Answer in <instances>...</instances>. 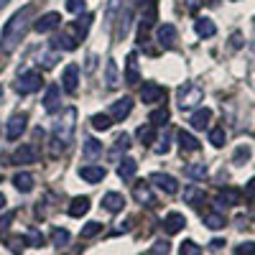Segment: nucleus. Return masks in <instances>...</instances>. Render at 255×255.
Listing matches in <instances>:
<instances>
[{
  "instance_id": "obj_1",
  "label": "nucleus",
  "mask_w": 255,
  "mask_h": 255,
  "mask_svg": "<svg viewBox=\"0 0 255 255\" xmlns=\"http://www.w3.org/2000/svg\"><path fill=\"white\" fill-rule=\"evenodd\" d=\"M31 18H33V5H23L20 10H15L10 15V20L3 28V36H0V49H3V54H13L18 49V44L23 41V36L28 31Z\"/></svg>"
},
{
  "instance_id": "obj_2",
  "label": "nucleus",
  "mask_w": 255,
  "mask_h": 255,
  "mask_svg": "<svg viewBox=\"0 0 255 255\" xmlns=\"http://www.w3.org/2000/svg\"><path fill=\"white\" fill-rule=\"evenodd\" d=\"M74 128H77V110L67 108L61 113V118L54 123V156L69 148V143L74 138Z\"/></svg>"
},
{
  "instance_id": "obj_3",
  "label": "nucleus",
  "mask_w": 255,
  "mask_h": 255,
  "mask_svg": "<svg viewBox=\"0 0 255 255\" xmlns=\"http://www.w3.org/2000/svg\"><path fill=\"white\" fill-rule=\"evenodd\" d=\"M176 102H179L181 110H191V108H197L199 102H204V90L199 87V84L184 82L176 90Z\"/></svg>"
},
{
  "instance_id": "obj_4",
  "label": "nucleus",
  "mask_w": 255,
  "mask_h": 255,
  "mask_svg": "<svg viewBox=\"0 0 255 255\" xmlns=\"http://www.w3.org/2000/svg\"><path fill=\"white\" fill-rule=\"evenodd\" d=\"M38 87H41V72H36V69L23 72V74L18 77V82H15V92L18 95H31Z\"/></svg>"
},
{
  "instance_id": "obj_5",
  "label": "nucleus",
  "mask_w": 255,
  "mask_h": 255,
  "mask_svg": "<svg viewBox=\"0 0 255 255\" xmlns=\"http://www.w3.org/2000/svg\"><path fill=\"white\" fill-rule=\"evenodd\" d=\"M77 44H79V38H77L74 28H67V31H61V33H56V36L51 38V46H54L56 51H74Z\"/></svg>"
},
{
  "instance_id": "obj_6",
  "label": "nucleus",
  "mask_w": 255,
  "mask_h": 255,
  "mask_svg": "<svg viewBox=\"0 0 255 255\" xmlns=\"http://www.w3.org/2000/svg\"><path fill=\"white\" fill-rule=\"evenodd\" d=\"M77 87H79V67H77V64H67L64 72H61V90L74 95Z\"/></svg>"
},
{
  "instance_id": "obj_7",
  "label": "nucleus",
  "mask_w": 255,
  "mask_h": 255,
  "mask_svg": "<svg viewBox=\"0 0 255 255\" xmlns=\"http://www.w3.org/2000/svg\"><path fill=\"white\" fill-rule=\"evenodd\" d=\"M176 38H179V31L171 23H161L156 28V41H158V46H163V49H174Z\"/></svg>"
},
{
  "instance_id": "obj_8",
  "label": "nucleus",
  "mask_w": 255,
  "mask_h": 255,
  "mask_svg": "<svg viewBox=\"0 0 255 255\" xmlns=\"http://www.w3.org/2000/svg\"><path fill=\"white\" fill-rule=\"evenodd\" d=\"M26 123H28V115H26V113H15V115L8 120V125H5V138H8V140H18L20 133L26 130Z\"/></svg>"
},
{
  "instance_id": "obj_9",
  "label": "nucleus",
  "mask_w": 255,
  "mask_h": 255,
  "mask_svg": "<svg viewBox=\"0 0 255 255\" xmlns=\"http://www.w3.org/2000/svg\"><path fill=\"white\" fill-rule=\"evenodd\" d=\"M36 161H38V151H36V145H31V143H20L13 151V163L28 166V163H36Z\"/></svg>"
},
{
  "instance_id": "obj_10",
  "label": "nucleus",
  "mask_w": 255,
  "mask_h": 255,
  "mask_svg": "<svg viewBox=\"0 0 255 255\" xmlns=\"http://www.w3.org/2000/svg\"><path fill=\"white\" fill-rule=\"evenodd\" d=\"M158 20V3L156 0H145L143 3V13H140V28L148 31L151 26H156Z\"/></svg>"
},
{
  "instance_id": "obj_11",
  "label": "nucleus",
  "mask_w": 255,
  "mask_h": 255,
  "mask_svg": "<svg viewBox=\"0 0 255 255\" xmlns=\"http://www.w3.org/2000/svg\"><path fill=\"white\" fill-rule=\"evenodd\" d=\"M163 87L161 84H156V82H143V87H140V100L145 102V105H153V102H161L163 100Z\"/></svg>"
},
{
  "instance_id": "obj_12",
  "label": "nucleus",
  "mask_w": 255,
  "mask_h": 255,
  "mask_svg": "<svg viewBox=\"0 0 255 255\" xmlns=\"http://www.w3.org/2000/svg\"><path fill=\"white\" fill-rule=\"evenodd\" d=\"M130 110H133V100L130 97H120V100H115L110 105V118L115 123H123L128 115H130Z\"/></svg>"
},
{
  "instance_id": "obj_13",
  "label": "nucleus",
  "mask_w": 255,
  "mask_h": 255,
  "mask_svg": "<svg viewBox=\"0 0 255 255\" xmlns=\"http://www.w3.org/2000/svg\"><path fill=\"white\" fill-rule=\"evenodd\" d=\"M148 181L156 184L161 191H166V194H176V191H179V181L174 176H168V174H161V171L151 174V179H148Z\"/></svg>"
},
{
  "instance_id": "obj_14",
  "label": "nucleus",
  "mask_w": 255,
  "mask_h": 255,
  "mask_svg": "<svg viewBox=\"0 0 255 255\" xmlns=\"http://www.w3.org/2000/svg\"><path fill=\"white\" fill-rule=\"evenodd\" d=\"M133 197H135V202H138V204H143V207H156V197H153L151 186L143 184V181L133 184Z\"/></svg>"
},
{
  "instance_id": "obj_15",
  "label": "nucleus",
  "mask_w": 255,
  "mask_h": 255,
  "mask_svg": "<svg viewBox=\"0 0 255 255\" xmlns=\"http://www.w3.org/2000/svg\"><path fill=\"white\" fill-rule=\"evenodd\" d=\"M79 176L87 181V184H100L105 176H108V171H105V166L90 163V166H82V168H79Z\"/></svg>"
},
{
  "instance_id": "obj_16",
  "label": "nucleus",
  "mask_w": 255,
  "mask_h": 255,
  "mask_svg": "<svg viewBox=\"0 0 255 255\" xmlns=\"http://www.w3.org/2000/svg\"><path fill=\"white\" fill-rule=\"evenodd\" d=\"M186 227V217L181 215V212H168V215L163 217V230L168 232V235H176V232H181Z\"/></svg>"
},
{
  "instance_id": "obj_17",
  "label": "nucleus",
  "mask_w": 255,
  "mask_h": 255,
  "mask_svg": "<svg viewBox=\"0 0 255 255\" xmlns=\"http://www.w3.org/2000/svg\"><path fill=\"white\" fill-rule=\"evenodd\" d=\"M59 23H61V15H59V13H46V15H41V18L36 20L33 28H36L38 33H51V31L59 28Z\"/></svg>"
},
{
  "instance_id": "obj_18",
  "label": "nucleus",
  "mask_w": 255,
  "mask_h": 255,
  "mask_svg": "<svg viewBox=\"0 0 255 255\" xmlns=\"http://www.w3.org/2000/svg\"><path fill=\"white\" fill-rule=\"evenodd\" d=\"M61 108V87L59 84H49L46 97H44V110L46 113H56Z\"/></svg>"
},
{
  "instance_id": "obj_19",
  "label": "nucleus",
  "mask_w": 255,
  "mask_h": 255,
  "mask_svg": "<svg viewBox=\"0 0 255 255\" xmlns=\"http://www.w3.org/2000/svg\"><path fill=\"white\" fill-rule=\"evenodd\" d=\"M102 207L108 212H113V215H118V212H123V207H125V197L120 194V191H108V194L102 197Z\"/></svg>"
},
{
  "instance_id": "obj_20",
  "label": "nucleus",
  "mask_w": 255,
  "mask_h": 255,
  "mask_svg": "<svg viewBox=\"0 0 255 255\" xmlns=\"http://www.w3.org/2000/svg\"><path fill=\"white\" fill-rule=\"evenodd\" d=\"M240 191L238 189H232V186H227V189H220L217 191V204L220 207H238L240 204Z\"/></svg>"
},
{
  "instance_id": "obj_21",
  "label": "nucleus",
  "mask_w": 255,
  "mask_h": 255,
  "mask_svg": "<svg viewBox=\"0 0 255 255\" xmlns=\"http://www.w3.org/2000/svg\"><path fill=\"white\" fill-rule=\"evenodd\" d=\"M130 23H133V10L130 8H123L120 15H118V28H115V38H125L128 31H130Z\"/></svg>"
},
{
  "instance_id": "obj_22",
  "label": "nucleus",
  "mask_w": 255,
  "mask_h": 255,
  "mask_svg": "<svg viewBox=\"0 0 255 255\" xmlns=\"http://www.w3.org/2000/svg\"><path fill=\"white\" fill-rule=\"evenodd\" d=\"M125 82H128V84H138V82H140L138 56H135V54H128V59H125Z\"/></svg>"
},
{
  "instance_id": "obj_23",
  "label": "nucleus",
  "mask_w": 255,
  "mask_h": 255,
  "mask_svg": "<svg viewBox=\"0 0 255 255\" xmlns=\"http://www.w3.org/2000/svg\"><path fill=\"white\" fill-rule=\"evenodd\" d=\"M102 143L100 140H95V138H87L84 140V145H82V156L87 158V161H97V158H102Z\"/></svg>"
},
{
  "instance_id": "obj_24",
  "label": "nucleus",
  "mask_w": 255,
  "mask_h": 255,
  "mask_svg": "<svg viewBox=\"0 0 255 255\" xmlns=\"http://www.w3.org/2000/svg\"><path fill=\"white\" fill-rule=\"evenodd\" d=\"M105 84H108V90H115L120 84V72L115 59H108V64H105Z\"/></svg>"
},
{
  "instance_id": "obj_25",
  "label": "nucleus",
  "mask_w": 255,
  "mask_h": 255,
  "mask_svg": "<svg viewBox=\"0 0 255 255\" xmlns=\"http://www.w3.org/2000/svg\"><path fill=\"white\" fill-rule=\"evenodd\" d=\"M209 120H212V110L209 108H199L194 115H191V128L194 130H204V128H209Z\"/></svg>"
},
{
  "instance_id": "obj_26",
  "label": "nucleus",
  "mask_w": 255,
  "mask_h": 255,
  "mask_svg": "<svg viewBox=\"0 0 255 255\" xmlns=\"http://www.w3.org/2000/svg\"><path fill=\"white\" fill-rule=\"evenodd\" d=\"M135 171H138V163H135L133 158H123L120 166H118V176H120L123 181H133Z\"/></svg>"
},
{
  "instance_id": "obj_27",
  "label": "nucleus",
  "mask_w": 255,
  "mask_h": 255,
  "mask_svg": "<svg viewBox=\"0 0 255 255\" xmlns=\"http://www.w3.org/2000/svg\"><path fill=\"white\" fill-rule=\"evenodd\" d=\"M13 186L20 191V194H28V191L33 189V176H31L28 171H18V174L13 176Z\"/></svg>"
},
{
  "instance_id": "obj_28",
  "label": "nucleus",
  "mask_w": 255,
  "mask_h": 255,
  "mask_svg": "<svg viewBox=\"0 0 255 255\" xmlns=\"http://www.w3.org/2000/svg\"><path fill=\"white\" fill-rule=\"evenodd\" d=\"M92 20H95V15H90V13H82L77 20H74V33H77V38L82 41L84 36H87V31H90V26H92Z\"/></svg>"
},
{
  "instance_id": "obj_29",
  "label": "nucleus",
  "mask_w": 255,
  "mask_h": 255,
  "mask_svg": "<svg viewBox=\"0 0 255 255\" xmlns=\"http://www.w3.org/2000/svg\"><path fill=\"white\" fill-rule=\"evenodd\" d=\"M90 212V197H77V199H72V204H69V215L72 217H84Z\"/></svg>"
},
{
  "instance_id": "obj_30",
  "label": "nucleus",
  "mask_w": 255,
  "mask_h": 255,
  "mask_svg": "<svg viewBox=\"0 0 255 255\" xmlns=\"http://www.w3.org/2000/svg\"><path fill=\"white\" fill-rule=\"evenodd\" d=\"M135 135H138V140L143 145H151V143H156V128L151 123H143L138 130H135Z\"/></svg>"
},
{
  "instance_id": "obj_31",
  "label": "nucleus",
  "mask_w": 255,
  "mask_h": 255,
  "mask_svg": "<svg viewBox=\"0 0 255 255\" xmlns=\"http://www.w3.org/2000/svg\"><path fill=\"white\" fill-rule=\"evenodd\" d=\"M194 28H197V33L202 36V38H212L217 33V26L212 23L209 18H197V23H194Z\"/></svg>"
},
{
  "instance_id": "obj_32",
  "label": "nucleus",
  "mask_w": 255,
  "mask_h": 255,
  "mask_svg": "<svg viewBox=\"0 0 255 255\" xmlns=\"http://www.w3.org/2000/svg\"><path fill=\"white\" fill-rule=\"evenodd\" d=\"M204 225L209 230H222L227 225V220H225V215H220V212H207V215H204Z\"/></svg>"
},
{
  "instance_id": "obj_33",
  "label": "nucleus",
  "mask_w": 255,
  "mask_h": 255,
  "mask_svg": "<svg viewBox=\"0 0 255 255\" xmlns=\"http://www.w3.org/2000/svg\"><path fill=\"white\" fill-rule=\"evenodd\" d=\"M179 145H181V151H197V148H199V140L191 135V133L181 130V133H179Z\"/></svg>"
},
{
  "instance_id": "obj_34",
  "label": "nucleus",
  "mask_w": 255,
  "mask_h": 255,
  "mask_svg": "<svg viewBox=\"0 0 255 255\" xmlns=\"http://www.w3.org/2000/svg\"><path fill=\"white\" fill-rule=\"evenodd\" d=\"M113 118L110 115H105V113H100V115H92V128L95 130H110L113 128Z\"/></svg>"
},
{
  "instance_id": "obj_35",
  "label": "nucleus",
  "mask_w": 255,
  "mask_h": 255,
  "mask_svg": "<svg viewBox=\"0 0 255 255\" xmlns=\"http://www.w3.org/2000/svg\"><path fill=\"white\" fill-rule=\"evenodd\" d=\"M199 199H204V191L199 186H186L184 189V202L186 204H197Z\"/></svg>"
},
{
  "instance_id": "obj_36",
  "label": "nucleus",
  "mask_w": 255,
  "mask_h": 255,
  "mask_svg": "<svg viewBox=\"0 0 255 255\" xmlns=\"http://www.w3.org/2000/svg\"><path fill=\"white\" fill-rule=\"evenodd\" d=\"M148 123H151L153 128H161V125H166V123H168V110H166V108H158V110H153V113H151V118H148Z\"/></svg>"
},
{
  "instance_id": "obj_37",
  "label": "nucleus",
  "mask_w": 255,
  "mask_h": 255,
  "mask_svg": "<svg viewBox=\"0 0 255 255\" xmlns=\"http://www.w3.org/2000/svg\"><path fill=\"white\" fill-rule=\"evenodd\" d=\"M184 171H186V176H191V179H204V176H207V163H189Z\"/></svg>"
},
{
  "instance_id": "obj_38",
  "label": "nucleus",
  "mask_w": 255,
  "mask_h": 255,
  "mask_svg": "<svg viewBox=\"0 0 255 255\" xmlns=\"http://www.w3.org/2000/svg\"><path fill=\"white\" fill-rule=\"evenodd\" d=\"M225 140H227L225 128H212V130H209V143L215 145V148H222V145H225Z\"/></svg>"
},
{
  "instance_id": "obj_39",
  "label": "nucleus",
  "mask_w": 255,
  "mask_h": 255,
  "mask_svg": "<svg viewBox=\"0 0 255 255\" xmlns=\"http://www.w3.org/2000/svg\"><path fill=\"white\" fill-rule=\"evenodd\" d=\"M100 232H102V225H100V222H87V225L82 227V238L90 240V238H97Z\"/></svg>"
},
{
  "instance_id": "obj_40",
  "label": "nucleus",
  "mask_w": 255,
  "mask_h": 255,
  "mask_svg": "<svg viewBox=\"0 0 255 255\" xmlns=\"http://www.w3.org/2000/svg\"><path fill=\"white\" fill-rule=\"evenodd\" d=\"M69 238H72V235H69V230H61V227H56V230L51 232V243L59 245V248H61V245H67Z\"/></svg>"
},
{
  "instance_id": "obj_41",
  "label": "nucleus",
  "mask_w": 255,
  "mask_h": 255,
  "mask_svg": "<svg viewBox=\"0 0 255 255\" xmlns=\"http://www.w3.org/2000/svg\"><path fill=\"white\" fill-rule=\"evenodd\" d=\"M179 255H202V248L194 240H184L179 248Z\"/></svg>"
},
{
  "instance_id": "obj_42",
  "label": "nucleus",
  "mask_w": 255,
  "mask_h": 255,
  "mask_svg": "<svg viewBox=\"0 0 255 255\" xmlns=\"http://www.w3.org/2000/svg\"><path fill=\"white\" fill-rule=\"evenodd\" d=\"M13 220H15V212L13 209H5L3 215H0V235H5L8 227L13 225Z\"/></svg>"
},
{
  "instance_id": "obj_43",
  "label": "nucleus",
  "mask_w": 255,
  "mask_h": 255,
  "mask_svg": "<svg viewBox=\"0 0 255 255\" xmlns=\"http://www.w3.org/2000/svg\"><path fill=\"white\" fill-rule=\"evenodd\" d=\"M56 59H59L56 49H54V51H46V54H41V67H44V69H54V67H56Z\"/></svg>"
},
{
  "instance_id": "obj_44",
  "label": "nucleus",
  "mask_w": 255,
  "mask_h": 255,
  "mask_svg": "<svg viewBox=\"0 0 255 255\" xmlns=\"http://www.w3.org/2000/svg\"><path fill=\"white\" fill-rule=\"evenodd\" d=\"M26 243L33 245V248H41V245H44V235H41L38 230H28L26 232Z\"/></svg>"
},
{
  "instance_id": "obj_45",
  "label": "nucleus",
  "mask_w": 255,
  "mask_h": 255,
  "mask_svg": "<svg viewBox=\"0 0 255 255\" xmlns=\"http://www.w3.org/2000/svg\"><path fill=\"white\" fill-rule=\"evenodd\" d=\"M84 8H87V0H67V10H69V13L82 15V13H84Z\"/></svg>"
},
{
  "instance_id": "obj_46",
  "label": "nucleus",
  "mask_w": 255,
  "mask_h": 255,
  "mask_svg": "<svg viewBox=\"0 0 255 255\" xmlns=\"http://www.w3.org/2000/svg\"><path fill=\"white\" fill-rule=\"evenodd\" d=\"M128 148H130V135L120 133V135L115 138V151H128Z\"/></svg>"
},
{
  "instance_id": "obj_47",
  "label": "nucleus",
  "mask_w": 255,
  "mask_h": 255,
  "mask_svg": "<svg viewBox=\"0 0 255 255\" xmlns=\"http://www.w3.org/2000/svg\"><path fill=\"white\" fill-rule=\"evenodd\" d=\"M235 255H255V243H240L235 248Z\"/></svg>"
},
{
  "instance_id": "obj_48",
  "label": "nucleus",
  "mask_w": 255,
  "mask_h": 255,
  "mask_svg": "<svg viewBox=\"0 0 255 255\" xmlns=\"http://www.w3.org/2000/svg\"><path fill=\"white\" fill-rule=\"evenodd\" d=\"M250 158V148L248 145H240L238 151H235V163H245Z\"/></svg>"
},
{
  "instance_id": "obj_49",
  "label": "nucleus",
  "mask_w": 255,
  "mask_h": 255,
  "mask_svg": "<svg viewBox=\"0 0 255 255\" xmlns=\"http://www.w3.org/2000/svg\"><path fill=\"white\" fill-rule=\"evenodd\" d=\"M151 253H153V255H166V253H168V243H166V240H156L153 248H151Z\"/></svg>"
},
{
  "instance_id": "obj_50",
  "label": "nucleus",
  "mask_w": 255,
  "mask_h": 255,
  "mask_svg": "<svg viewBox=\"0 0 255 255\" xmlns=\"http://www.w3.org/2000/svg\"><path fill=\"white\" fill-rule=\"evenodd\" d=\"M8 245H10L13 253H20V250H23V245H26V238H10Z\"/></svg>"
},
{
  "instance_id": "obj_51",
  "label": "nucleus",
  "mask_w": 255,
  "mask_h": 255,
  "mask_svg": "<svg viewBox=\"0 0 255 255\" xmlns=\"http://www.w3.org/2000/svg\"><path fill=\"white\" fill-rule=\"evenodd\" d=\"M120 5V0H110L108 3V23H113V18H115V10Z\"/></svg>"
},
{
  "instance_id": "obj_52",
  "label": "nucleus",
  "mask_w": 255,
  "mask_h": 255,
  "mask_svg": "<svg viewBox=\"0 0 255 255\" xmlns=\"http://www.w3.org/2000/svg\"><path fill=\"white\" fill-rule=\"evenodd\" d=\"M84 69H87V72H95L97 69V54H90L87 56V67H84Z\"/></svg>"
},
{
  "instance_id": "obj_53",
  "label": "nucleus",
  "mask_w": 255,
  "mask_h": 255,
  "mask_svg": "<svg viewBox=\"0 0 255 255\" xmlns=\"http://www.w3.org/2000/svg\"><path fill=\"white\" fill-rule=\"evenodd\" d=\"M245 197H248V199H255V179L248 181V186H245Z\"/></svg>"
},
{
  "instance_id": "obj_54",
  "label": "nucleus",
  "mask_w": 255,
  "mask_h": 255,
  "mask_svg": "<svg viewBox=\"0 0 255 255\" xmlns=\"http://www.w3.org/2000/svg\"><path fill=\"white\" fill-rule=\"evenodd\" d=\"M156 153H168V138H166V135H163V140H158Z\"/></svg>"
},
{
  "instance_id": "obj_55",
  "label": "nucleus",
  "mask_w": 255,
  "mask_h": 255,
  "mask_svg": "<svg viewBox=\"0 0 255 255\" xmlns=\"http://www.w3.org/2000/svg\"><path fill=\"white\" fill-rule=\"evenodd\" d=\"M222 245H225V240H212V243H209V248H212V250H220Z\"/></svg>"
},
{
  "instance_id": "obj_56",
  "label": "nucleus",
  "mask_w": 255,
  "mask_h": 255,
  "mask_svg": "<svg viewBox=\"0 0 255 255\" xmlns=\"http://www.w3.org/2000/svg\"><path fill=\"white\" fill-rule=\"evenodd\" d=\"M3 209H5V197L0 194V212H3Z\"/></svg>"
},
{
  "instance_id": "obj_57",
  "label": "nucleus",
  "mask_w": 255,
  "mask_h": 255,
  "mask_svg": "<svg viewBox=\"0 0 255 255\" xmlns=\"http://www.w3.org/2000/svg\"><path fill=\"white\" fill-rule=\"evenodd\" d=\"M202 3H207V5H217L220 0H202Z\"/></svg>"
},
{
  "instance_id": "obj_58",
  "label": "nucleus",
  "mask_w": 255,
  "mask_h": 255,
  "mask_svg": "<svg viewBox=\"0 0 255 255\" xmlns=\"http://www.w3.org/2000/svg\"><path fill=\"white\" fill-rule=\"evenodd\" d=\"M3 5H8V0H0V8H3Z\"/></svg>"
},
{
  "instance_id": "obj_59",
  "label": "nucleus",
  "mask_w": 255,
  "mask_h": 255,
  "mask_svg": "<svg viewBox=\"0 0 255 255\" xmlns=\"http://www.w3.org/2000/svg\"><path fill=\"white\" fill-rule=\"evenodd\" d=\"M0 100H3V84H0Z\"/></svg>"
},
{
  "instance_id": "obj_60",
  "label": "nucleus",
  "mask_w": 255,
  "mask_h": 255,
  "mask_svg": "<svg viewBox=\"0 0 255 255\" xmlns=\"http://www.w3.org/2000/svg\"><path fill=\"white\" fill-rule=\"evenodd\" d=\"M0 181H3V176H0Z\"/></svg>"
},
{
  "instance_id": "obj_61",
  "label": "nucleus",
  "mask_w": 255,
  "mask_h": 255,
  "mask_svg": "<svg viewBox=\"0 0 255 255\" xmlns=\"http://www.w3.org/2000/svg\"><path fill=\"white\" fill-rule=\"evenodd\" d=\"M253 49H255V44H253Z\"/></svg>"
}]
</instances>
